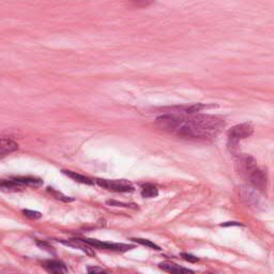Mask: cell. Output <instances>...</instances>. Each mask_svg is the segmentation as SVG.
Masks as SVG:
<instances>
[{"label":"cell","mask_w":274,"mask_h":274,"mask_svg":"<svg viewBox=\"0 0 274 274\" xmlns=\"http://www.w3.org/2000/svg\"><path fill=\"white\" fill-rule=\"evenodd\" d=\"M106 204L109 206H113V207H123V208L137 209V206L134 204H126V203H120L117 201H107Z\"/></svg>","instance_id":"14"},{"label":"cell","mask_w":274,"mask_h":274,"mask_svg":"<svg viewBox=\"0 0 274 274\" xmlns=\"http://www.w3.org/2000/svg\"><path fill=\"white\" fill-rule=\"evenodd\" d=\"M84 241L87 242L90 246L94 248H100V250H109L116 252H126L134 248L133 245H128L123 243H111V242H102L100 240L96 239H84Z\"/></svg>","instance_id":"6"},{"label":"cell","mask_w":274,"mask_h":274,"mask_svg":"<svg viewBox=\"0 0 274 274\" xmlns=\"http://www.w3.org/2000/svg\"><path fill=\"white\" fill-rule=\"evenodd\" d=\"M131 240H133V241L140 244V245H144V246H147L149 248H152V250H156V251H161V247L155 244L154 242L150 241V240L148 239H142V238H132Z\"/></svg>","instance_id":"13"},{"label":"cell","mask_w":274,"mask_h":274,"mask_svg":"<svg viewBox=\"0 0 274 274\" xmlns=\"http://www.w3.org/2000/svg\"><path fill=\"white\" fill-rule=\"evenodd\" d=\"M19 149V145L10 138L0 139V157L8 156Z\"/></svg>","instance_id":"8"},{"label":"cell","mask_w":274,"mask_h":274,"mask_svg":"<svg viewBox=\"0 0 274 274\" xmlns=\"http://www.w3.org/2000/svg\"><path fill=\"white\" fill-rule=\"evenodd\" d=\"M87 271L89 273H102V272H109V271H106L105 269L103 268H99V267H89L87 269Z\"/></svg>","instance_id":"19"},{"label":"cell","mask_w":274,"mask_h":274,"mask_svg":"<svg viewBox=\"0 0 274 274\" xmlns=\"http://www.w3.org/2000/svg\"><path fill=\"white\" fill-rule=\"evenodd\" d=\"M43 267L48 272L55 274H62L69 271L68 268H66V265L59 260H46L43 262Z\"/></svg>","instance_id":"9"},{"label":"cell","mask_w":274,"mask_h":274,"mask_svg":"<svg viewBox=\"0 0 274 274\" xmlns=\"http://www.w3.org/2000/svg\"><path fill=\"white\" fill-rule=\"evenodd\" d=\"M253 133H254V128L250 123H241V124H237V126L232 127L227 132L228 148L231 149V150H235L242 139L250 137Z\"/></svg>","instance_id":"3"},{"label":"cell","mask_w":274,"mask_h":274,"mask_svg":"<svg viewBox=\"0 0 274 274\" xmlns=\"http://www.w3.org/2000/svg\"><path fill=\"white\" fill-rule=\"evenodd\" d=\"M237 165L239 172L241 173L242 176H244L255 189L260 191H264L267 189L268 185L267 172L257 165V162L253 156L248 154L239 155Z\"/></svg>","instance_id":"2"},{"label":"cell","mask_w":274,"mask_h":274,"mask_svg":"<svg viewBox=\"0 0 274 274\" xmlns=\"http://www.w3.org/2000/svg\"><path fill=\"white\" fill-rule=\"evenodd\" d=\"M96 184L105 190L117 193H128L134 191V187L127 180H109V179H97Z\"/></svg>","instance_id":"5"},{"label":"cell","mask_w":274,"mask_h":274,"mask_svg":"<svg viewBox=\"0 0 274 274\" xmlns=\"http://www.w3.org/2000/svg\"><path fill=\"white\" fill-rule=\"evenodd\" d=\"M239 196L241 198V201L251 209L254 210H260L263 207L262 198L257 192L255 188L251 187H241L239 190Z\"/></svg>","instance_id":"4"},{"label":"cell","mask_w":274,"mask_h":274,"mask_svg":"<svg viewBox=\"0 0 274 274\" xmlns=\"http://www.w3.org/2000/svg\"><path fill=\"white\" fill-rule=\"evenodd\" d=\"M155 0H131V3L133 6L139 7V8H144L150 6L152 3H154Z\"/></svg>","instance_id":"15"},{"label":"cell","mask_w":274,"mask_h":274,"mask_svg":"<svg viewBox=\"0 0 274 274\" xmlns=\"http://www.w3.org/2000/svg\"><path fill=\"white\" fill-rule=\"evenodd\" d=\"M159 195V190L153 185L147 184L142 187V196L145 198H153Z\"/></svg>","instance_id":"12"},{"label":"cell","mask_w":274,"mask_h":274,"mask_svg":"<svg viewBox=\"0 0 274 274\" xmlns=\"http://www.w3.org/2000/svg\"><path fill=\"white\" fill-rule=\"evenodd\" d=\"M181 256H182V258H184L187 261H189V262H197L199 260L198 257L193 256L191 254H188V253H181Z\"/></svg>","instance_id":"17"},{"label":"cell","mask_w":274,"mask_h":274,"mask_svg":"<svg viewBox=\"0 0 274 274\" xmlns=\"http://www.w3.org/2000/svg\"><path fill=\"white\" fill-rule=\"evenodd\" d=\"M221 226H241V224L237 222H227V223L222 224Z\"/></svg>","instance_id":"20"},{"label":"cell","mask_w":274,"mask_h":274,"mask_svg":"<svg viewBox=\"0 0 274 274\" xmlns=\"http://www.w3.org/2000/svg\"><path fill=\"white\" fill-rule=\"evenodd\" d=\"M156 123L166 132L197 140H212L225 127V121L218 116L196 113H167L157 117Z\"/></svg>","instance_id":"1"},{"label":"cell","mask_w":274,"mask_h":274,"mask_svg":"<svg viewBox=\"0 0 274 274\" xmlns=\"http://www.w3.org/2000/svg\"><path fill=\"white\" fill-rule=\"evenodd\" d=\"M63 173H65L66 176L70 177L71 179H73L74 181L76 182H79V184H82V185H88V186H91L95 184V181L93 179H90L86 176H82V175H79V173L77 172H74V171H71V170H62Z\"/></svg>","instance_id":"11"},{"label":"cell","mask_w":274,"mask_h":274,"mask_svg":"<svg viewBox=\"0 0 274 274\" xmlns=\"http://www.w3.org/2000/svg\"><path fill=\"white\" fill-rule=\"evenodd\" d=\"M23 213L26 215L27 218L32 219V220H37L42 217V214L38 211H32V210H23Z\"/></svg>","instance_id":"16"},{"label":"cell","mask_w":274,"mask_h":274,"mask_svg":"<svg viewBox=\"0 0 274 274\" xmlns=\"http://www.w3.org/2000/svg\"><path fill=\"white\" fill-rule=\"evenodd\" d=\"M160 269H162L165 272L168 273H176V274H184V273H194L193 270H190L184 267H180V265L173 263V262H169V261H164L161 262L159 264Z\"/></svg>","instance_id":"10"},{"label":"cell","mask_w":274,"mask_h":274,"mask_svg":"<svg viewBox=\"0 0 274 274\" xmlns=\"http://www.w3.org/2000/svg\"><path fill=\"white\" fill-rule=\"evenodd\" d=\"M48 191H49V192H51V193H53V194H54V196H55V197H57L58 199H62V201H64V202H71V201H73L72 198H69V197H66V196H63L61 193L57 192V191L51 190V188L48 189Z\"/></svg>","instance_id":"18"},{"label":"cell","mask_w":274,"mask_h":274,"mask_svg":"<svg viewBox=\"0 0 274 274\" xmlns=\"http://www.w3.org/2000/svg\"><path fill=\"white\" fill-rule=\"evenodd\" d=\"M63 244L71 246L73 248H78L89 256H95V252L93 251V246H90L87 242L84 241V239H71L69 241H61Z\"/></svg>","instance_id":"7"}]
</instances>
